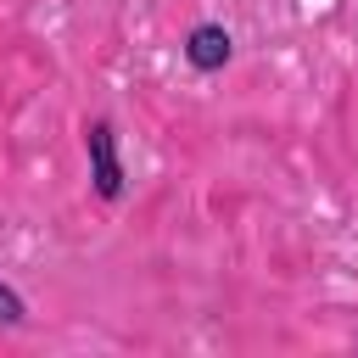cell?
<instances>
[{
	"mask_svg": "<svg viewBox=\"0 0 358 358\" xmlns=\"http://www.w3.org/2000/svg\"><path fill=\"white\" fill-rule=\"evenodd\" d=\"M84 157H90V185L101 201H117L123 196V157H117V129L112 117H90L84 123Z\"/></svg>",
	"mask_w": 358,
	"mask_h": 358,
	"instance_id": "obj_1",
	"label": "cell"
},
{
	"mask_svg": "<svg viewBox=\"0 0 358 358\" xmlns=\"http://www.w3.org/2000/svg\"><path fill=\"white\" fill-rule=\"evenodd\" d=\"M22 324H28V302H22L17 285L0 280V330H22Z\"/></svg>",
	"mask_w": 358,
	"mask_h": 358,
	"instance_id": "obj_3",
	"label": "cell"
},
{
	"mask_svg": "<svg viewBox=\"0 0 358 358\" xmlns=\"http://www.w3.org/2000/svg\"><path fill=\"white\" fill-rule=\"evenodd\" d=\"M229 56H235V39H229L224 22H196V28L185 34V62H190L196 73H218Z\"/></svg>",
	"mask_w": 358,
	"mask_h": 358,
	"instance_id": "obj_2",
	"label": "cell"
}]
</instances>
